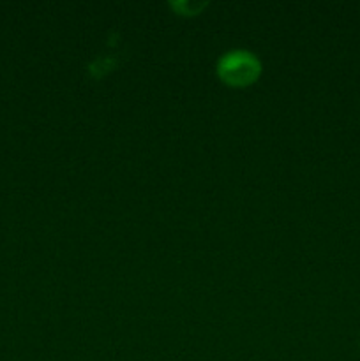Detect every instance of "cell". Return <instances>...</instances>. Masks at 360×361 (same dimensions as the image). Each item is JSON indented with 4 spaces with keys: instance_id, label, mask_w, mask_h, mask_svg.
Masks as SVG:
<instances>
[{
    "instance_id": "2",
    "label": "cell",
    "mask_w": 360,
    "mask_h": 361,
    "mask_svg": "<svg viewBox=\"0 0 360 361\" xmlns=\"http://www.w3.org/2000/svg\"><path fill=\"white\" fill-rule=\"evenodd\" d=\"M172 6L175 7L176 11H180L182 14H196L198 11L203 9L207 6V2L193 4V2H172Z\"/></svg>"
},
{
    "instance_id": "1",
    "label": "cell",
    "mask_w": 360,
    "mask_h": 361,
    "mask_svg": "<svg viewBox=\"0 0 360 361\" xmlns=\"http://www.w3.org/2000/svg\"><path fill=\"white\" fill-rule=\"evenodd\" d=\"M261 73V62L254 53L246 49H233L224 53L217 62V74L232 87H247Z\"/></svg>"
},
{
    "instance_id": "3",
    "label": "cell",
    "mask_w": 360,
    "mask_h": 361,
    "mask_svg": "<svg viewBox=\"0 0 360 361\" xmlns=\"http://www.w3.org/2000/svg\"><path fill=\"white\" fill-rule=\"evenodd\" d=\"M359 344H360V342H359Z\"/></svg>"
}]
</instances>
